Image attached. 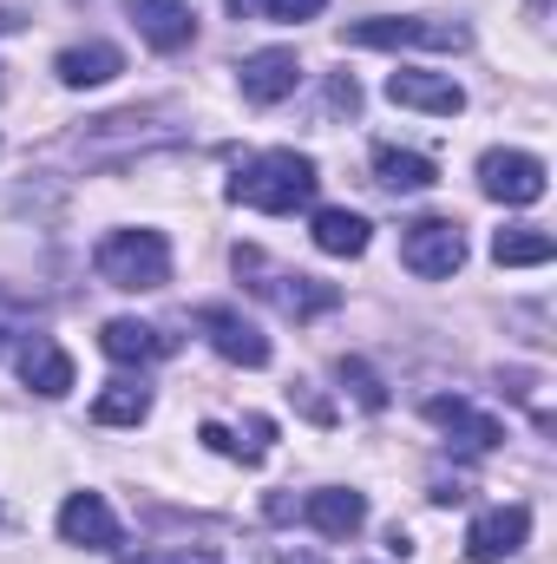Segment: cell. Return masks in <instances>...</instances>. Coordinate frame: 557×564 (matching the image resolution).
Here are the masks:
<instances>
[{"label": "cell", "mask_w": 557, "mask_h": 564, "mask_svg": "<svg viewBox=\"0 0 557 564\" xmlns=\"http://www.w3.org/2000/svg\"><path fill=\"white\" fill-rule=\"evenodd\" d=\"M92 263H99V276L112 282V289H164L171 282V243H164V230H112L99 250H92Z\"/></svg>", "instance_id": "2"}, {"label": "cell", "mask_w": 557, "mask_h": 564, "mask_svg": "<svg viewBox=\"0 0 557 564\" xmlns=\"http://www.w3.org/2000/svg\"><path fill=\"white\" fill-rule=\"evenodd\" d=\"M387 99L407 106V112H433V119H459L466 112L459 79H446V73H407V66L387 79Z\"/></svg>", "instance_id": "11"}, {"label": "cell", "mask_w": 557, "mask_h": 564, "mask_svg": "<svg viewBox=\"0 0 557 564\" xmlns=\"http://www.w3.org/2000/svg\"><path fill=\"white\" fill-rule=\"evenodd\" d=\"M0 525H7V506H0Z\"/></svg>", "instance_id": "28"}, {"label": "cell", "mask_w": 557, "mask_h": 564, "mask_svg": "<svg viewBox=\"0 0 557 564\" xmlns=\"http://www.w3.org/2000/svg\"><path fill=\"white\" fill-rule=\"evenodd\" d=\"M315 184H321V177H315V158H302V151H263V158H250V164L230 177V204L288 217L295 204L315 197Z\"/></svg>", "instance_id": "1"}, {"label": "cell", "mask_w": 557, "mask_h": 564, "mask_svg": "<svg viewBox=\"0 0 557 564\" xmlns=\"http://www.w3.org/2000/svg\"><path fill=\"white\" fill-rule=\"evenodd\" d=\"M479 191L492 204H538L545 197V158H532V151H485L479 158Z\"/></svg>", "instance_id": "5"}, {"label": "cell", "mask_w": 557, "mask_h": 564, "mask_svg": "<svg viewBox=\"0 0 557 564\" xmlns=\"http://www.w3.org/2000/svg\"><path fill=\"white\" fill-rule=\"evenodd\" d=\"M302 519L321 532V539H354L368 525V499L348 492V486H328V492H308L302 499Z\"/></svg>", "instance_id": "13"}, {"label": "cell", "mask_w": 557, "mask_h": 564, "mask_svg": "<svg viewBox=\"0 0 557 564\" xmlns=\"http://www.w3.org/2000/svg\"><path fill=\"white\" fill-rule=\"evenodd\" d=\"M308 237H315V250L321 257H361L368 250V217L361 210H315V224H308Z\"/></svg>", "instance_id": "19"}, {"label": "cell", "mask_w": 557, "mask_h": 564, "mask_svg": "<svg viewBox=\"0 0 557 564\" xmlns=\"http://www.w3.org/2000/svg\"><path fill=\"white\" fill-rule=\"evenodd\" d=\"M426 421L446 426L459 446H472V453H492V446H505V426L492 421V414H479V408H466V401H452V394H433L426 401Z\"/></svg>", "instance_id": "12"}, {"label": "cell", "mask_w": 557, "mask_h": 564, "mask_svg": "<svg viewBox=\"0 0 557 564\" xmlns=\"http://www.w3.org/2000/svg\"><path fill=\"white\" fill-rule=\"evenodd\" d=\"M256 289L276 302L282 315H295V322H315V315H328L341 302L335 282H315V276H270V282H256Z\"/></svg>", "instance_id": "16"}, {"label": "cell", "mask_w": 557, "mask_h": 564, "mask_svg": "<svg viewBox=\"0 0 557 564\" xmlns=\"http://www.w3.org/2000/svg\"><path fill=\"white\" fill-rule=\"evenodd\" d=\"M144 414H151V388H132V381H119V388H106L92 401V421L99 426H139Z\"/></svg>", "instance_id": "21"}, {"label": "cell", "mask_w": 557, "mask_h": 564, "mask_svg": "<svg viewBox=\"0 0 557 564\" xmlns=\"http://www.w3.org/2000/svg\"><path fill=\"white\" fill-rule=\"evenodd\" d=\"M125 13H132V26L144 33L151 53H184V46L197 40L190 0H125Z\"/></svg>", "instance_id": "8"}, {"label": "cell", "mask_w": 557, "mask_h": 564, "mask_svg": "<svg viewBox=\"0 0 557 564\" xmlns=\"http://www.w3.org/2000/svg\"><path fill=\"white\" fill-rule=\"evenodd\" d=\"M374 184L381 191H433L439 171L426 151H401V144H374Z\"/></svg>", "instance_id": "18"}, {"label": "cell", "mask_w": 557, "mask_h": 564, "mask_svg": "<svg viewBox=\"0 0 557 564\" xmlns=\"http://www.w3.org/2000/svg\"><path fill=\"white\" fill-rule=\"evenodd\" d=\"M59 539L66 545H86V552H119V519L99 492H73L59 506Z\"/></svg>", "instance_id": "10"}, {"label": "cell", "mask_w": 557, "mask_h": 564, "mask_svg": "<svg viewBox=\"0 0 557 564\" xmlns=\"http://www.w3.org/2000/svg\"><path fill=\"white\" fill-rule=\"evenodd\" d=\"M237 79H243V99H250V106H282V99L302 86V59H295L288 46H263V53H250V59L237 66Z\"/></svg>", "instance_id": "9"}, {"label": "cell", "mask_w": 557, "mask_h": 564, "mask_svg": "<svg viewBox=\"0 0 557 564\" xmlns=\"http://www.w3.org/2000/svg\"><path fill=\"white\" fill-rule=\"evenodd\" d=\"M341 381H348V394H354L368 414H381V408H387V381H381L361 355H341Z\"/></svg>", "instance_id": "22"}, {"label": "cell", "mask_w": 557, "mask_h": 564, "mask_svg": "<svg viewBox=\"0 0 557 564\" xmlns=\"http://www.w3.org/2000/svg\"><path fill=\"white\" fill-rule=\"evenodd\" d=\"M401 263L426 282L459 276V270H466V230H459L452 217H419V224L401 230Z\"/></svg>", "instance_id": "4"}, {"label": "cell", "mask_w": 557, "mask_h": 564, "mask_svg": "<svg viewBox=\"0 0 557 564\" xmlns=\"http://www.w3.org/2000/svg\"><path fill=\"white\" fill-rule=\"evenodd\" d=\"M0 33H20V13L13 7H0Z\"/></svg>", "instance_id": "25"}, {"label": "cell", "mask_w": 557, "mask_h": 564, "mask_svg": "<svg viewBox=\"0 0 557 564\" xmlns=\"http://www.w3.org/2000/svg\"><path fill=\"white\" fill-rule=\"evenodd\" d=\"M557 243L545 237V230H499L492 237V263L499 270H538V263H551Z\"/></svg>", "instance_id": "20"}, {"label": "cell", "mask_w": 557, "mask_h": 564, "mask_svg": "<svg viewBox=\"0 0 557 564\" xmlns=\"http://www.w3.org/2000/svg\"><path fill=\"white\" fill-rule=\"evenodd\" d=\"M532 7H538V13H545V7H551V0H532Z\"/></svg>", "instance_id": "27"}, {"label": "cell", "mask_w": 557, "mask_h": 564, "mask_svg": "<svg viewBox=\"0 0 557 564\" xmlns=\"http://www.w3.org/2000/svg\"><path fill=\"white\" fill-rule=\"evenodd\" d=\"M282 564H321L315 552H282Z\"/></svg>", "instance_id": "26"}, {"label": "cell", "mask_w": 557, "mask_h": 564, "mask_svg": "<svg viewBox=\"0 0 557 564\" xmlns=\"http://www.w3.org/2000/svg\"><path fill=\"white\" fill-rule=\"evenodd\" d=\"M53 73H59V86L86 93V86L119 79V73H125V53H119V46H106V40H86V46H66V53L53 59Z\"/></svg>", "instance_id": "14"}, {"label": "cell", "mask_w": 557, "mask_h": 564, "mask_svg": "<svg viewBox=\"0 0 557 564\" xmlns=\"http://www.w3.org/2000/svg\"><path fill=\"white\" fill-rule=\"evenodd\" d=\"M20 381H26L33 394H46V401H59V394H73V355H66L59 341H46V335H33V341L20 348Z\"/></svg>", "instance_id": "15"}, {"label": "cell", "mask_w": 557, "mask_h": 564, "mask_svg": "<svg viewBox=\"0 0 557 564\" xmlns=\"http://www.w3.org/2000/svg\"><path fill=\"white\" fill-rule=\"evenodd\" d=\"M164 564H217V552H171Z\"/></svg>", "instance_id": "24"}, {"label": "cell", "mask_w": 557, "mask_h": 564, "mask_svg": "<svg viewBox=\"0 0 557 564\" xmlns=\"http://www.w3.org/2000/svg\"><path fill=\"white\" fill-rule=\"evenodd\" d=\"M197 328H204L210 348H217L223 361H237V368H263V361H270V335H263L256 322H243L230 302H204V308H197Z\"/></svg>", "instance_id": "6"}, {"label": "cell", "mask_w": 557, "mask_h": 564, "mask_svg": "<svg viewBox=\"0 0 557 564\" xmlns=\"http://www.w3.org/2000/svg\"><path fill=\"white\" fill-rule=\"evenodd\" d=\"M472 33L459 20H426V13H387V20H354L348 26V46H381V53H401V46H419V53H459Z\"/></svg>", "instance_id": "3"}, {"label": "cell", "mask_w": 557, "mask_h": 564, "mask_svg": "<svg viewBox=\"0 0 557 564\" xmlns=\"http://www.w3.org/2000/svg\"><path fill=\"white\" fill-rule=\"evenodd\" d=\"M525 539H532V512H525V506H492V512L472 519V532H466V558L472 564H505Z\"/></svg>", "instance_id": "7"}, {"label": "cell", "mask_w": 557, "mask_h": 564, "mask_svg": "<svg viewBox=\"0 0 557 564\" xmlns=\"http://www.w3.org/2000/svg\"><path fill=\"white\" fill-rule=\"evenodd\" d=\"M328 0H230V13L237 20H250V13H263V20H315Z\"/></svg>", "instance_id": "23"}, {"label": "cell", "mask_w": 557, "mask_h": 564, "mask_svg": "<svg viewBox=\"0 0 557 564\" xmlns=\"http://www.w3.org/2000/svg\"><path fill=\"white\" fill-rule=\"evenodd\" d=\"M99 348H106L112 361H157V355H171L177 341H171L164 328H151V322L119 315V322H106V328H99Z\"/></svg>", "instance_id": "17"}]
</instances>
